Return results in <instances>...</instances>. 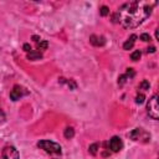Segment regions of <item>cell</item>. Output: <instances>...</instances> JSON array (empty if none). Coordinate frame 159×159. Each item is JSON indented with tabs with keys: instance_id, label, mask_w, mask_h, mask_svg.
<instances>
[{
	"instance_id": "obj_1",
	"label": "cell",
	"mask_w": 159,
	"mask_h": 159,
	"mask_svg": "<svg viewBox=\"0 0 159 159\" xmlns=\"http://www.w3.org/2000/svg\"><path fill=\"white\" fill-rule=\"evenodd\" d=\"M154 5V2L139 0L125 2L117 10V12L113 14L112 21L119 22L125 29L138 27L144 20L150 16Z\"/></svg>"
},
{
	"instance_id": "obj_2",
	"label": "cell",
	"mask_w": 159,
	"mask_h": 159,
	"mask_svg": "<svg viewBox=\"0 0 159 159\" xmlns=\"http://www.w3.org/2000/svg\"><path fill=\"white\" fill-rule=\"evenodd\" d=\"M37 147L51 155H61V153H62L61 145L55 142H51V140H40L37 143Z\"/></svg>"
},
{
	"instance_id": "obj_3",
	"label": "cell",
	"mask_w": 159,
	"mask_h": 159,
	"mask_svg": "<svg viewBox=\"0 0 159 159\" xmlns=\"http://www.w3.org/2000/svg\"><path fill=\"white\" fill-rule=\"evenodd\" d=\"M147 112L149 114V117H152L153 119H158L159 118V106H158V96L154 94L148 104H147Z\"/></svg>"
},
{
	"instance_id": "obj_4",
	"label": "cell",
	"mask_w": 159,
	"mask_h": 159,
	"mask_svg": "<svg viewBox=\"0 0 159 159\" xmlns=\"http://www.w3.org/2000/svg\"><path fill=\"white\" fill-rule=\"evenodd\" d=\"M0 159H20V155H19V152L15 147L6 145L1 152Z\"/></svg>"
},
{
	"instance_id": "obj_5",
	"label": "cell",
	"mask_w": 159,
	"mask_h": 159,
	"mask_svg": "<svg viewBox=\"0 0 159 159\" xmlns=\"http://www.w3.org/2000/svg\"><path fill=\"white\" fill-rule=\"evenodd\" d=\"M27 94H29V91H27L26 88H24L22 86L15 84V86L12 87L11 92H10V98H11L12 101H17V99H20L21 97L27 96Z\"/></svg>"
},
{
	"instance_id": "obj_6",
	"label": "cell",
	"mask_w": 159,
	"mask_h": 159,
	"mask_svg": "<svg viewBox=\"0 0 159 159\" xmlns=\"http://www.w3.org/2000/svg\"><path fill=\"white\" fill-rule=\"evenodd\" d=\"M108 148H109L113 153H117V152L122 150V148H123V142H122V139H120L119 137H117V135L112 137V138L109 139V142H108Z\"/></svg>"
},
{
	"instance_id": "obj_7",
	"label": "cell",
	"mask_w": 159,
	"mask_h": 159,
	"mask_svg": "<svg viewBox=\"0 0 159 159\" xmlns=\"http://www.w3.org/2000/svg\"><path fill=\"white\" fill-rule=\"evenodd\" d=\"M89 42L93 45V46H103L104 45V42H106V40H104V37L103 36H98V35H92L91 37H89Z\"/></svg>"
},
{
	"instance_id": "obj_8",
	"label": "cell",
	"mask_w": 159,
	"mask_h": 159,
	"mask_svg": "<svg viewBox=\"0 0 159 159\" xmlns=\"http://www.w3.org/2000/svg\"><path fill=\"white\" fill-rule=\"evenodd\" d=\"M147 132H144L143 129H140V128H135V129H133L130 133H129V138H132L133 140H139V139H142V135H144Z\"/></svg>"
},
{
	"instance_id": "obj_9",
	"label": "cell",
	"mask_w": 159,
	"mask_h": 159,
	"mask_svg": "<svg viewBox=\"0 0 159 159\" xmlns=\"http://www.w3.org/2000/svg\"><path fill=\"white\" fill-rule=\"evenodd\" d=\"M135 39H137V36L135 35H132L124 43H123V48L124 50H130L133 46H134V42H135Z\"/></svg>"
},
{
	"instance_id": "obj_10",
	"label": "cell",
	"mask_w": 159,
	"mask_h": 159,
	"mask_svg": "<svg viewBox=\"0 0 159 159\" xmlns=\"http://www.w3.org/2000/svg\"><path fill=\"white\" fill-rule=\"evenodd\" d=\"M42 57V55H41V52L40 51H30L29 53H27V58L29 60H32V61H35V60H40Z\"/></svg>"
},
{
	"instance_id": "obj_11",
	"label": "cell",
	"mask_w": 159,
	"mask_h": 159,
	"mask_svg": "<svg viewBox=\"0 0 159 159\" xmlns=\"http://www.w3.org/2000/svg\"><path fill=\"white\" fill-rule=\"evenodd\" d=\"M63 135H65L66 139H71V138H73V135H75V129H73L72 127H67V128L65 129Z\"/></svg>"
},
{
	"instance_id": "obj_12",
	"label": "cell",
	"mask_w": 159,
	"mask_h": 159,
	"mask_svg": "<svg viewBox=\"0 0 159 159\" xmlns=\"http://www.w3.org/2000/svg\"><path fill=\"white\" fill-rule=\"evenodd\" d=\"M98 148H99V144L98 143H94V144H92V145H89V153L92 154V155H96L97 154V152H98Z\"/></svg>"
},
{
	"instance_id": "obj_13",
	"label": "cell",
	"mask_w": 159,
	"mask_h": 159,
	"mask_svg": "<svg viewBox=\"0 0 159 159\" xmlns=\"http://www.w3.org/2000/svg\"><path fill=\"white\" fill-rule=\"evenodd\" d=\"M47 46H48V42L45 41V40H41V41L37 43V48H39V50H46Z\"/></svg>"
},
{
	"instance_id": "obj_14",
	"label": "cell",
	"mask_w": 159,
	"mask_h": 159,
	"mask_svg": "<svg viewBox=\"0 0 159 159\" xmlns=\"http://www.w3.org/2000/svg\"><path fill=\"white\" fill-rule=\"evenodd\" d=\"M140 56H142V53H140V51H139V50H137V51H134V52H132V55H130V58H132L133 61H138V60L140 58Z\"/></svg>"
},
{
	"instance_id": "obj_15",
	"label": "cell",
	"mask_w": 159,
	"mask_h": 159,
	"mask_svg": "<svg viewBox=\"0 0 159 159\" xmlns=\"http://www.w3.org/2000/svg\"><path fill=\"white\" fill-rule=\"evenodd\" d=\"M139 88H142V89H144V91L149 89V82H148L147 80H143V81L140 82V84H139Z\"/></svg>"
},
{
	"instance_id": "obj_16",
	"label": "cell",
	"mask_w": 159,
	"mask_h": 159,
	"mask_svg": "<svg viewBox=\"0 0 159 159\" xmlns=\"http://www.w3.org/2000/svg\"><path fill=\"white\" fill-rule=\"evenodd\" d=\"M99 14H101L102 16H107V15L109 14V9H108L107 6H102V7L99 9Z\"/></svg>"
},
{
	"instance_id": "obj_17",
	"label": "cell",
	"mask_w": 159,
	"mask_h": 159,
	"mask_svg": "<svg viewBox=\"0 0 159 159\" xmlns=\"http://www.w3.org/2000/svg\"><path fill=\"white\" fill-rule=\"evenodd\" d=\"M125 81H127V76H125V75H122V76H119V78H118V84H119V86H123Z\"/></svg>"
},
{
	"instance_id": "obj_18",
	"label": "cell",
	"mask_w": 159,
	"mask_h": 159,
	"mask_svg": "<svg viewBox=\"0 0 159 159\" xmlns=\"http://www.w3.org/2000/svg\"><path fill=\"white\" fill-rule=\"evenodd\" d=\"M125 76H127V78H132V77L134 76V71H133V68H127Z\"/></svg>"
},
{
	"instance_id": "obj_19",
	"label": "cell",
	"mask_w": 159,
	"mask_h": 159,
	"mask_svg": "<svg viewBox=\"0 0 159 159\" xmlns=\"http://www.w3.org/2000/svg\"><path fill=\"white\" fill-rule=\"evenodd\" d=\"M135 102H137L138 104H142V103L144 102V94H138L137 98H135Z\"/></svg>"
},
{
	"instance_id": "obj_20",
	"label": "cell",
	"mask_w": 159,
	"mask_h": 159,
	"mask_svg": "<svg viewBox=\"0 0 159 159\" xmlns=\"http://www.w3.org/2000/svg\"><path fill=\"white\" fill-rule=\"evenodd\" d=\"M140 40L148 42V41H150V36H149L148 34H142V35H140Z\"/></svg>"
},
{
	"instance_id": "obj_21",
	"label": "cell",
	"mask_w": 159,
	"mask_h": 159,
	"mask_svg": "<svg viewBox=\"0 0 159 159\" xmlns=\"http://www.w3.org/2000/svg\"><path fill=\"white\" fill-rule=\"evenodd\" d=\"M5 120V113H4V111L0 108V123H2Z\"/></svg>"
},
{
	"instance_id": "obj_22",
	"label": "cell",
	"mask_w": 159,
	"mask_h": 159,
	"mask_svg": "<svg viewBox=\"0 0 159 159\" xmlns=\"http://www.w3.org/2000/svg\"><path fill=\"white\" fill-rule=\"evenodd\" d=\"M24 50H25L26 52H30V51H31V46H30L29 43H25V45H24Z\"/></svg>"
},
{
	"instance_id": "obj_23",
	"label": "cell",
	"mask_w": 159,
	"mask_h": 159,
	"mask_svg": "<svg viewBox=\"0 0 159 159\" xmlns=\"http://www.w3.org/2000/svg\"><path fill=\"white\" fill-rule=\"evenodd\" d=\"M32 40H34V41H35V42H37V43H39V42H40V41H41V39H40V37H39V36H35V35H34V36H32Z\"/></svg>"
},
{
	"instance_id": "obj_24",
	"label": "cell",
	"mask_w": 159,
	"mask_h": 159,
	"mask_svg": "<svg viewBox=\"0 0 159 159\" xmlns=\"http://www.w3.org/2000/svg\"><path fill=\"white\" fill-rule=\"evenodd\" d=\"M147 52H148V53H149V52H155V47H154V46H152L150 48H148V50H147Z\"/></svg>"
}]
</instances>
